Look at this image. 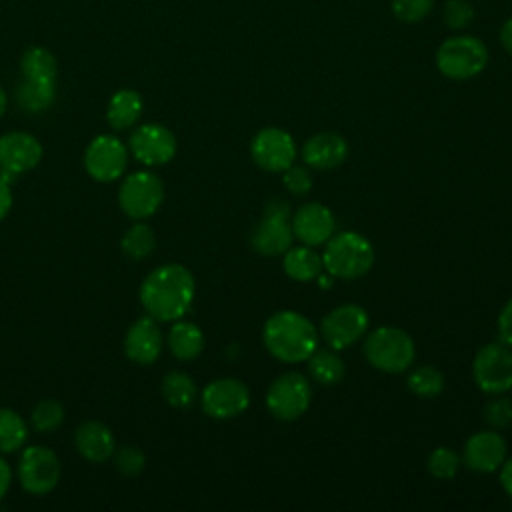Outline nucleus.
<instances>
[{"mask_svg": "<svg viewBox=\"0 0 512 512\" xmlns=\"http://www.w3.org/2000/svg\"><path fill=\"white\" fill-rule=\"evenodd\" d=\"M498 338L512 348V298L504 304L498 316Z\"/></svg>", "mask_w": 512, "mask_h": 512, "instance_id": "39", "label": "nucleus"}, {"mask_svg": "<svg viewBox=\"0 0 512 512\" xmlns=\"http://www.w3.org/2000/svg\"><path fill=\"white\" fill-rule=\"evenodd\" d=\"M162 332L158 320L152 316H140L130 324L124 336V354L136 364H152L162 352Z\"/></svg>", "mask_w": 512, "mask_h": 512, "instance_id": "18", "label": "nucleus"}, {"mask_svg": "<svg viewBox=\"0 0 512 512\" xmlns=\"http://www.w3.org/2000/svg\"><path fill=\"white\" fill-rule=\"evenodd\" d=\"M500 484L506 490V494L512 498V458L504 460L502 472H500Z\"/></svg>", "mask_w": 512, "mask_h": 512, "instance_id": "42", "label": "nucleus"}, {"mask_svg": "<svg viewBox=\"0 0 512 512\" xmlns=\"http://www.w3.org/2000/svg\"><path fill=\"white\" fill-rule=\"evenodd\" d=\"M408 388L422 398H434L444 388V376L434 366H418L408 374Z\"/></svg>", "mask_w": 512, "mask_h": 512, "instance_id": "31", "label": "nucleus"}, {"mask_svg": "<svg viewBox=\"0 0 512 512\" xmlns=\"http://www.w3.org/2000/svg\"><path fill=\"white\" fill-rule=\"evenodd\" d=\"M506 450V440L498 432L482 430L466 440L462 460L474 472H494L504 464Z\"/></svg>", "mask_w": 512, "mask_h": 512, "instance_id": "19", "label": "nucleus"}, {"mask_svg": "<svg viewBox=\"0 0 512 512\" xmlns=\"http://www.w3.org/2000/svg\"><path fill=\"white\" fill-rule=\"evenodd\" d=\"M128 166V148L126 144L112 136L100 134L90 140L84 152V168L90 178L96 182H114L124 176Z\"/></svg>", "mask_w": 512, "mask_h": 512, "instance_id": "11", "label": "nucleus"}, {"mask_svg": "<svg viewBox=\"0 0 512 512\" xmlns=\"http://www.w3.org/2000/svg\"><path fill=\"white\" fill-rule=\"evenodd\" d=\"M312 402V388L304 374L286 372L280 374L266 392V406L278 420L290 422L300 418Z\"/></svg>", "mask_w": 512, "mask_h": 512, "instance_id": "10", "label": "nucleus"}, {"mask_svg": "<svg viewBox=\"0 0 512 512\" xmlns=\"http://www.w3.org/2000/svg\"><path fill=\"white\" fill-rule=\"evenodd\" d=\"M168 348L178 360H194L204 350V334L194 322L174 320L168 332Z\"/></svg>", "mask_w": 512, "mask_h": 512, "instance_id": "23", "label": "nucleus"}, {"mask_svg": "<svg viewBox=\"0 0 512 512\" xmlns=\"http://www.w3.org/2000/svg\"><path fill=\"white\" fill-rule=\"evenodd\" d=\"M500 42H502L504 50L512 56V18H508L500 28Z\"/></svg>", "mask_w": 512, "mask_h": 512, "instance_id": "43", "label": "nucleus"}, {"mask_svg": "<svg viewBox=\"0 0 512 512\" xmlns=\"http://www.w3.org/2000/svg\"><path fill=\"white\" fill-rule=\"evenodd\" d=\"M160 390H162L164 400L172 408H190L196 402V394H198L194 380L186 372H180V370L168 372L162 378Z\"/></svg>", "mask_w": 512, "mask_h": 512, "instance_id": "28", "label": "nucleus"}, {"mask_svg": "<svg viewBox=\"0 0 512 512\" xmlns=\"http://www.w3.org/2000/svg\"><path fill=\"white\" fill-rule=\"evenodd\" d=\"M484 420L494 428H506L512 422V400L498 396L486 402Z\"/></svg>", "mask_w": 512, "mask_h": 512, "instance_id": "35", "label": "nucleus"}, {"mask_svg": "<svg viewBox=\"0 0 512 512\" xmlns=\"http://www.w3.org/2000/svg\"><path fill=\"white\" fill-rule=\"evenodd\" d=\"M120 246H122V252L132 258V260H144L152 254V250L156 248V234L154 230L144 224V222H136L132 224L122 240H120Z\"/></svg>", "mask_w": 512, "mask_h": 512, "instance_id": "30", "label": "nucleus"}, {"mask_svg": "<svg viewBox=\"0 0 512 512\" xmlns=\"http://www.w3.org/2000/svg\"><path fill=\"white\" fill-rule=\"evenodd\" d=\"M282 184L284 188L290 192V194H296V196H304L310 192L312 188V174L308 168L304 166H288L284 172H282Z\"/></svg>", "mask_w": 512, "mask_h": 512, "instance_id": "36", "label": "nucleus"}, {"mask_svg": "<svg viewBox=\"0 0 512 512\" xmlns=\"http://www.w3.org/2000/svg\"><path fill=\"white\" fill-rule=\"evenodd\" d=\"M16 102L22 110L30 114H40L48 110L56 100V82L46 80H30L22 78L14 90Z\"/></svg>", "mask_w": 512, "mask_h": 512, "instance_id": "25", "label": "nucleus"}, {"mask_svg": "<svg viewBox=\"0 0 512 512\" xmlns=\"http://www.w3.org/2000/svg\"><path fill=\"white\" fill-rule=\"evenodd\" d=\"M42 144L28 132H6L0 136V176L8 182L38 166Z\"/></svg>", "mask_w": 512, "mask_h": 512, "instance_id": "15", "label": "nucleus"}, {"mask_svg": "<svg viewBox=\"0 0 512 512\" xmlns=\"http://www.w3.org/2000/svg\"><path fill=\"white\" fill-rule=\"evenodd\" d=\"M10 484H12V468H10V464L0 456V502L4 500V496H6L8 488H10Z\"/></svg>", "mask_w": 512, "mask_h": 512, "instance_id": "41", "label": "nucleus"}, {"mask_svg": "<svg viewBox=\"0 0 512 512\" xmlns=\"http://www.w3.org/2000/svg\"><path fill=\"white\" fill-rule=\"evenodd\" d=\"M6 106H8V96H6V90L0 86V118L4 116Z\"/></svg>", "mask_w": 512, "mask_h": 512, "instance_id": "44", "label": "nucleus"}, {"mask_svg": "<svg viewBox=\"0 0 512 512\" xmlns=\"http://www.w3.org/2000/svg\"><path fill=\"white\" fill-rule=\"evenodd\" d=\"M74 446L90 462H106L116 452L112 430L98 420H86L74 430Z\"/></svg>", "mask_w": 512, "mask_h": 512, "instance_id": "21", "label": "nucleus"}, {"mask_svg": "<svg viewBox=\"0 0 512 512\" xmlns=\"http://www.w3.org/2000/svg\"><path fill=\"white\" fill-rule=\"evenodd\" d=\"M20 70H22V78L56 82L58 64H56V58H54V54L50 50H46L42 46H30L22 54Z\"/></svg>", "mask_w": 512, "mask_h": 512, "instance_id": "27", "label": "nucleus"}, {"mask_svg": "<svg viewBox=\"0 0 512 512\" xmlns=\"http://www.w3.org/2000/svg\"><path fill=\"white\" fill-rule=\"evenodd\" d=\"M348 156V142L334 132H320L302 146V158L310 168L330 170L340 166Z\"/></svg>", "mask_w": 512, "mask_h": 512, "instance_id": "20", "label": "nucleus"}, {"mask_svg": "<svg viewBox=\"0 0 512 512\" xmlns=\"http://www.w3.org/2000/svg\"><path fill=\"white\" fill-rule=\"evenodd\" d=\"M294 236L306 246H320L330 240L336 228L334 214L320 202L302 204L290 218Z\"/></svg>", "mask_w": 512, "mask_h": 512, "instance_id": "17", "label": "nucleus"}, {"mask_svg": "<svg viewBox=\"0 0 512 512\" xmlns=\"http://www.w3.org/2000/svg\"><path fill=\"white\" fill-rule=\"evenodd\" d=\"M250 154L262 170L284 172L296 160V144L286 130L268 126L252 138Z\"/></svg>", "mask_w": 512, "mask_h": 512, "instance_id": "16", "label": "nucleus"}, {"mask_svg": "<svg viewBox=\"0 0 512 512\" xmlns=\"http://www.w3.org/2000/svg\"><path fill=\"white\" fill-rule=\"evenodd\" d=\"M488 64V48L476 36H450L436 50V68L450 80L478 76Z\"/></svg>", "mask_w": 512, "mask_h": 512, "instance_id": "5", "label": "nucleus"}, {"mask_svg": "<svg viewBox=\"0 0 512 512\" xmlns=\"http://www.w3.org/2000/svg\"><path fill=\"white\" fill-rule=\"evenodd\" d=\"M200 404L206 416L214 420H228L242 414L250 404V390L242 380L218 378L204 386Z\"/></svg>", "mask_w": 512, "mask_h": 512, "instance_id": "13", "label": "nucleus"}, {"mask_svg": "<svg viewBox=\"0 0 512 512\" xmlns=\"http://www.w3.org/2000/svg\"><path fill=\"white\" fill-rule=\"evenodd\" d=\"M284 272L296 280V282H310L316 280L322 274V256H318L312 246H290L284 252V260H282Z\"/></svg>", "mask_w": 512, "mask_h": 512, "instance_id": "24", "label": "nucleus"}, {"mask_svg": "<svg viewBox=\"0 0 512 512\" xmlns=\"http://www.w3.org/2000/svg\"><path fill=\"white\" fill-rule=\"evenodd\" d=\"M262 342L276 360L294 364L308 360L318 348V332L304 314L280 310L266 320Z\"/></svg>", "mask_w": 512, "mask_h": 512, "instance_id": "2", "label": "nucleus"}, {"mask_svg": "<svg viewBox=\"0 0 512 512\" xmlns=\"http://www.w3.org/2000/svg\"><path fill=\"white\" fill-rule=\"evenodd\" d=\"M144 110L142 96L132 88H122L112 94L106 108V120L114 130H128L132 128Z\"/></svg>", "mask_w": 512, "mask_h": 512, "instance_id": "22", "label": "nucleus"}, {"mask_svg": "<svg viewBox=\"0 0 512 512\" xmlns=\"http://www.w3.org/2000/svg\"><path fill=\"white\" fill-rule=\"evenodd\" d=\"M458 466H460V458L458 454L448 448V446H438L430 452L428 456V470L434 478H440V480H450L452 476H456L458 472Z\"/></svg>", "mask_w": 512, "mask_h": 512, "instance_id": "33", "label": "nucleus"}, {"mask_svg": "<svg viewBox=\"0 0 512 512\" xmlns=\"http://www.w3.org/2000/svg\"><path fill=\"white\" fill-rule=\"evenodd\" d=\"M64 422V406L58 400H40L30 414V424L40 434L58 430Z\"/></svg>", "mask_w": 512, "mask_h": 512, "instance_id": "32", "label": "nucleus"}, {"mask_svg": "<svg viewBox=\"0 0 512 512\" xmlns=\"http://www.w3.org/2000/svg\"><path fill=\"white\" fill-rule=\"evenodd\" d=\"M62 466L58 456L46 446H26L20 454L16 476L20 486L34 496H44L52 492L60 480Z\"/></svg>", "mask_w": 512, "mask_h": 512, "instance_id": "7", "label": "nucleus"}, {"mask_svg": "<svg viewBox=\"0 0 512 512\" xmlns=\"http://www.w3.org/2000/svg\"><path fill=\"white\" fill-rule=\"evenodd\" d=\"M472 378L486 394H504L512 388V348L504 342L484 344L472 360Z\"/></svg>", "mask_w": 512, "mask_h": 512, "instance_id": "8", "label": "nucleus"}, {"mask_svg": "<svg viewBox=\"0 0 512 512\" xmlns=\"http://www.w3.org/2000/svg\"><path fill=\"white\" fill-rule=\"evenodd\" d=\"M390 8L396 20L404 24H416L432 12L434 0H392Z\"/></svg>", "mask_w": 512, "mask_h": 512, "instance_id": "34", "label": "nucleus"}, {"mask_svg": "<svg viewBox=\"0 0 512 512\" xmlns=\"http://www.w3.org/2000/svg\"><path fill=\"white\" fill-rule=\"evenodd\" d=\"M146 466V456L138 446H124L116 452V468L124 476H138Z\"/></svg>", "mask_w": 512, "mask_h": 512, "instance_id": "37", "label": "nucleus"}, {"mask_svg": "<svg viewBox=\"0 0 512 512\" xmlns=\"http://www.w3.org/2000/svg\"><path fill=\"white\" fill-rule=\"evenodd\" d=\"M196 282L192 272L176 262L154 268L140 286V302L158 322L180 320L192 306Z\"/></svg>", "mask_w": 512, "mask_h": 512, "instance_id": "1", "label": "nucleus"}, {"mask_svg": "<svg viewBox=\"0 0 512 512\" xmlns=\"http://www.w3.org/2000/svg\"><path fill=\"white\" fill-rule=\"evenodd\" d=\"M164 202V184L154 172H132L124 176L118 188V204L132 220L152 216Z\"/></svg>", "mask_w": 512, "mask_h": 512, "instance_id": "6", "label": "nucleus"}, {"mask_svg": "<svg viewBox=\"0 0 512 512\" xmlns=\"http://www.w3.org/2000/svg\"><path fill=\"white\" fill-rule=\"evenodd\" d=\"M12 190H10V182L4 180L0 176V220H4L12 208Z\"/></svg>", "mask_w": 512, "mask_h": 512, "instance_id": "40", "label": "nucleus"}, {"mask_svg": "<svg viewBox=\"0 0 512 512\" xmlns=\"http://www.w3.org/2000/svg\"><path fill=\"white\" fill-rule=\"evenodd\" d=\"M474 18V10L466 0H448L444 6V22L452 30L466 28Z\"/></svg>", "mask_w": 512, "mask_h": 512, "instance_id": "38", "label": "nucleus"}, {"mask_svg": "<svg viewBox=\"0 0 512 512\" xmlns=\"http://www.w3.org/2000/svg\"><path fill=\"white\" fill-rule=\"evenodd\" d=\"M414 354V340L406 330L396 326H380L364 340L366 360L386 374L404 372L414 362Z\"/></svg>", "mask_w": 512, "mask_h": 512, "instance_id": "4", "label": "nucleus"}, {"mask_svg": "<svg viewBox=\"0 0 512 512\" xmlns=\"http://www.w3.org/2000/svg\"><path fill=\"white\" fill-rule=\"evenodd\" d=\"M28 440V424L26 420L10 410L0 408V454H12L20 450Z\"/></svg>", "mask_w": 512, "mask_h": 512, "instance_id": "29", "label": "nucleus"}, {"mask_svg": "<svg viewBox=\"0 0 512 512\" xmlns=\"http://www.w3.org/2000/svg\"><path fill=\"white\" fill-rule=\"evenodd\" d=\"M292 240L294 232L290 222V206L286 200L274 198L268 202L264 216L252 232V248L262 256H278L292 246Z\"/></svg>", "mask_w": 512, "mask_h": 512, "instance_id": "9", "label": "nucleus"}, {"mask_svg": "<svg viewBox=\"0 0 512 512\" xmlns=\"http://www.w3.org/2000/svg\"><path fill=\"white\" fill-rule=\"evenodd\" d=\"M368 330V314L358 304H342L322 318L320 334L334 350L356 344Z\"/></svg>", "mask_w": 512, "mask_h": 512, "instance_id": "14", "label": "nucleus"}, {"mask_svg": "<svg viewBox=\"0 0 512 512\" xmlns=\"http://www.w3.org/2000/svg\"><path fill=\"white\" fill-rule=\"evenodd\" d=\"M176 136L170 128L158 122L136 126L128 138V150L144 166L168 164L176 154Z\"/></svg>", "mask_w": 512, "mask_h": 512, "instance_id": "12", "label": "nucleus"}, {"mask_svg": "<svg viewBox=\"0 0 512 512\" xmlns=\"http://www.w3.org/2000/svg\"><path fill=\"white\" fill-rule=\"evenodd\" d=\"M310 376L322 386H334L344 378L346 366L338 350L334 348H316L308 358Z\"/></svg>", "mask_w": 512, "mask_h": 512, "instance_id": "26", "label": "nucleus"}, {"mask_svg": "<svg viewBox=\"0 0 512 512\" xmlns=\"http://www.w3.org/2000/svg\"><path fill=\"white\" fill-rule=\"evenodd\" d=\"M374 258L376 254L370 240L358 232L346 230L330 236L322 254V264L330 276L354 280L370 272Z\"/></svg>", "mask_w": 512, "mask_h": 512, "instance_id": "3", "label": "nucleus"}]
</instances>
